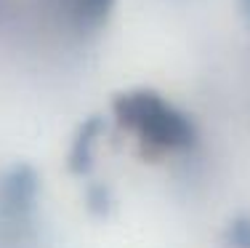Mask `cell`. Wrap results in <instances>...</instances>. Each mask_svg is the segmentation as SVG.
<instances>
[{"mask_svg":"<svg viewBox=\"0 0 250 248\" xmlns=\"http://www.w3.org/2000/svg\"><path fill=\"white\" fill-rule=\"evenodd\" d=\"M117 120L160 150H184L194 141L189 117L149 91L125 93L115 102Z\"/></svg>","mask_w":250,"mask_h":248,"instance_id":"obj_1","label":"cell"},{"mask_svg":"<svg viewBox=\"0 0 250 248\" xmlns=\"http://www.w3.org/2000/svg\"><path fill=\"white\" fill-rule=\"evenodd\" d=\"M38 181L29 168H14L3 181H0V203L11 216H19L21 211L32 208Z\"/></svg>","mask_w":250,"mask_h":248,"instance_id":"obj_2","label":"cell"},{"mask_svg":"<svg viewBox=\"0 0 250 248\" xmlns=\"http://www.w3.org/2000/svg\"><path fill=\"white\" fill-rule=\"evenodd\" d=\"M101 131V123L91 120L88 126H83V131L77 134L75 147H72V155H69V168L72 171H88L91 168V158H93V144H96V136Z\"/></svg>","mask_w":250,"mask_h":248,"instance_id":"obj_3","label":"cell"},{"mask_svg":"<svg viewBox=\"0 0 250 248\" xmlns=\"http://www.w3.org/2000/svg\"><path fill=\"white\" fill-rule=\"evenodd\" d=\"M112 8V0H72V16L80 24L93 27L106 19Z\"/></svg>","mask_w":250,"mask_h":248,"instance_id":"obj_4","label":"cell"},{"mask_svg":"<svg viewBox=\"0 0 250 248\" xmlns=\"http://www.w3.org/2000/svg\"><path fill=\"white\" fill-rule=\"evenodd\" d=\"M229 238L231 248H250V219H237L229 224Z\"/></svg>","mask_w":250,"mask_h":248,"instance_id":"obj_5","label":"cell"},{"mask_svg":"<svg viewBox=\"0 0 250 248\" xmlns=\"http://www.w3.org/2000/svg\"><path fill=\"white\" fill-rule=\"evenodd\" d=\"M242 5H245V11H248V16H250V0H242Z\"/></svg>","mask_w":250,"mask_h":248,"instance_id":"obj_6","label":"cell"}]
</instances>
